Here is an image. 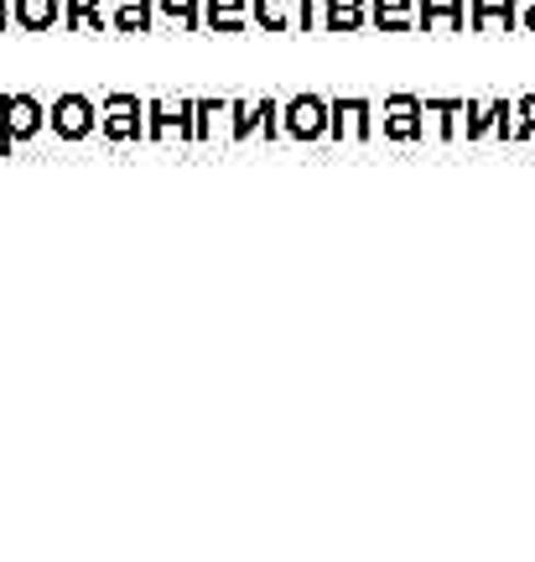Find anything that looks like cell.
Returning a JSON list of instances; mask_svg holds the SVG:
<instances>
[{
	"mask_svg": "<svg viewBox=\"0 0 535 562\" xmlns=\"http://www.w3.org/2000/svg\"><path fill=\"white\" fill-rule=\"evenodd\" d=\"M235 110V140L244 136H281V104L276 100H260V104H229Z\"/></svg>",
	"mask_w": 535,
	"mask_h": 562,
	"instance_id": "obj_9",
	"label": "cell"
},
{
	"mask_svg": "<svg viewBox=\"0 0 535 562\" xmlns=\"http://www.w3.org/2000/svg\"><path fill=\"white\" fill-rule=\"evenodd\" d=\"M110 32H151L157 26V0H110Z\"/></svg>",
	"mask_w": 535,
	"mask_h": 562,
	"instance_id": "obj_12",
	"label": "cell"
},
{
	"mask_svg": "<svg viewBox=\"0 0 535 562\" xmlns=\"http://www.w3.org/2000/svg\"><path fill=\"white\" fill-rule=\"evenodd\" d=\"M47 125H53L58 140H89L100 131V104L89 94H58L53 110H47Z\"/></svg>",
	"mask_w": 535,
	"mask_h": 562,
	"instance_id": "obj_3",
	"label": "cell"
},
{
	"mask_svg": "<svg viewBox=\"0 0 535 562\" xmlns=\"http://www.w3.org/2000/svg\"><path fill=\"white\" fill-rule=\"evenodd\" d=\"M426 136V110L417 94H390L385 100V140H421Z\"/></svg>",
	"mask_w": 535,
	"mask_h": 562,
	"instance_id": "obj_8",
	"label": "cell"
},
{
	"mask_svg": "<svg viewBox=\"0 0 535 562\" xmlns=\"http://www.w3.org/2000/svg\"><path fill=\"white\" fill-rule=\"evenodd\" d=\"M328 11V32H358L369 21V0H322Z\"/></svg>",
	"mask_w": 535,
	"mask_h": 562,
	"instance_id": "obj_15",
	"label": "cell"
},
{
	"mask_svg": "<svg viewBox=\"0 0 535 562\" xmlns=\"http://www.w3.org/2000/svg\"><path fill=\"white\" fill-rule=\"evenodd\" d=\"M421 110L432 115V136H457V115L468 110V100H421Z\"/></svg>",
	"mask_w": 535,
	"mask_h": 562,
	"instance_id": "obj_18",
	"label": "cell"
},
{
	"mask_svg": "<svg viewBox=\"0 0 535 562\" xmlns=\"http://www.w3.org/2000/svg\"><path fill=\"white\" fill-rule=\"evenodd\" d=\"M203 26H214V32H244V0H203Z\"/></svg>",
	"mask_w": 535,
	"mask_h": 562,
	"instance_id": "obj_16",
	"label": "cell"
},
{
	"mask_svg": "<svg viewBox=\"0 0 535 562\" xmlns=\"http://www.w3.org/2000/svg\"><path fill=\"white\" fill-rule=\"evenodd\" d=\"M100 136L104 140H146V100L136 94H104L100 100Z\"/></svg>",
	"mask_w": 535,
	"mask_h": 562,
	"instance_id": "obj_2",
	"label": "cell"
},
{
	"mask_svg": "<svg viewBox=\"0 0 535 562\" xmlns=\"http://www.w3.org/2000/svg\"><path fill=\"white\" fill-rule=\"evenodd\" d=\"M328 136L333 140H369L375 136V104L369 100H333L328 104Z\"/></svg>",
	"mask_w": 535,
	"mask_h": 562,
	"instance_id": "obj_6",
	"label": "cell"
},
{
	"mask_svg": "<svg viewBox=\"0 0 535 562\" xmlns=\"http://www.w3.org/2000/svg\"><path fill=\"white\" fill-rule=\"evenodd\" d=\"M11 21L21 32H53V21H62V0H11Z\"/></svg>",
	"mask_w": 535,
	"mask_h": 562,
	"instance_id": "obj_11",
	"label": "cell"
},
{
	"mask_svg": "<svg viewBox=\"0 0 535 562\" xmlns=\"http://www.w3.org/2000/svg\"><path fill=\"white\" fill-rule=\"evenodd\" d=\"M110 0H62V26L68 32H104L110 16H104Z\"/></svg>",
	"mask_w": 535,
	"mask_h": 562,
	"instance_id": "obj_14",
	"label": "cell"
},
{
	"mask_svg": "<svg viewBox=\"0 0 535 562\" xmlns=\"http://www.w3.org/2000/svg\"><path fill=\"white\" fill-rule=\"evenodd\" d=\"M157 11L161 16H172V21H182L187 32H198L203 26V0H157Z\"/></svg>",
	"mask_w": 535,
	"mask_h": 562,
	"instance_id": "obj_19",
	"label": "cell"
},
{
	"mask_svg": "<svg viewBox=\"0 0 535 562\" xmlns=\"http://www.w3.org/2000/svg\"><path fill=\"white\" fill-rule=\"evenodd\" d=\"M421 32H463L468 26V0H421Z\"/></svg>",
	"mask_w": 535,
	"mask_h": 562,
	"instance_id": "obj_10",
	"label": "cell"
},
{
	"mask_svg": "<svg viewBox=\"0 0 535 562\" xmlns=\"http://www.w3.org/2000/svg\"><path fill=\"white\" fill-rule=\"evenodd\" d=\"M520 0H468V21L474 32H494V26H515Z\"/></svg>",
	"mask_w": 535,
	"mask_h": 562,
	"instance_id": "obj_13",
	"label": "cell"
},
{
	"mask_svg": "<svg viewBox=\"0 0 535 562\" xmlns=\"http://www.w3.org/2000/svg\"><path fill=\"white\" fill-rule=\"evenodd\" d=\"M515 115H520V121L510 125V136H515V140H531L535 136V94H525V100L515 104Z\"/></svg>",
	"mask_w": 535,
	"mask_h": 562,
	"instance_id": "obj_20",
	"label": "cell"
},
{
	"mask_svg": "<svg viewBox=\"0 0 535 562\" xmlns=\"http://www.w3.org/2000/svg\"><path fill=\"white\" fill-rule=\"evenodd\" d=\"M318 0H255V21L265 32H307Z\"/></svg>",
	"mask_w": 535,
	"mask_h": 562,
	"instance_id": "obj_7",
	"label": "cell"
},
{
	"mask_svg": "<svg viewBox=\"0 0 535 562\" xmlns=\"http://www.w3.org/2000/svg\"><path fill=\"white\" fill-rule=\"evenodd\" d=\"M178 131L182 140H198V104H167V100H146V140H167Z\"/></svg>",
	"mask_w": 535,
	"mask_h": 562,
	"instance_id": "obj_5",
	"label": "cell"
},
{
	"mask_svg": "<svg viewBox=\"0 0 535 562\" xmlns=\"http://www.w3.org/2000/svg\"><path fill=\"white\" fill-rule=\"evenodd\" d=\"M281 136L292 140H322L328 136V100L318 94H297L281 104Z\"/></svg>",
	"mask_w": 535,
	"mask_h": 562,
	"instance_id": "obj_4",
	"label": "cell"
},
{
	"mask_svg": "<svg viewBox=\"0 0 535 562\" xmlns=\"http://www.w3.org/2000/svg\"><path fill=\"white\" fill-rule=\"evenodd\" d=\"M520 21H525V32H535V0H520Z\"/></svg>",
	"mask_w": 535,
	"mask_h": 562,
	"instance_id": "obj_21",
	"label": "cell"
},
{
	"mask_svg": "<svg viewBox=\"0 0 535 562\" xmlns=\"http://www.w3.org/2000/svg\"><path fill=\"white\" fill-rule=\"evenodd\" d=\"M42 131H47V104L37 94H5L0 100V151L5 157L26 140H37Z\"/></svg>",
	"mask_w": 535,
	"mask_h": 562,
	"instance_id": "obj_1",
	"label": "cell"
},
{
	"mask_svg": "<svg viewBox=\"0 0 535 562\" xmlns=\"http://www.w3.org/2000/svg\"><path fill=\"white\" fill-rule=\"evenodd\" d=\"M379 32H411V0H369Z\"/></svg>",
	"mask_w": 535,
	"mask_h": 562,
	"instance_id": "obj_17",
	"label": "cell"
}]
</instances>
